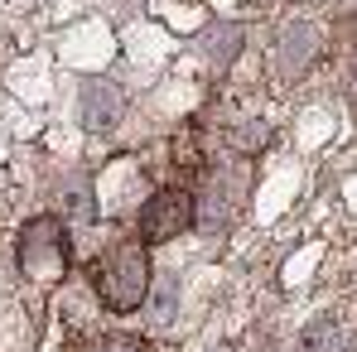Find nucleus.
Instances as JSON below:
<instances>
[{"label":"nucleus","mask_w":357,"mask_h":352,"mask_svg":"<svg viewBox=\"0 0 357 352\" xmlns=\"http://www.w3.org/2000/svg\"><path fill=\"white\" fill-rule=\"evenodd\" d=\"M92 290L97 299L107 304V309H135L145 290H150V261H145V246H135V241H116L107 256H97V266H92Z\"/></svg>","instance_id":"obj_1"},{"label":"nucleus","mask_w":357,"mask_h":352,"mask_svg":"<svg viewBox=\"0 0 357 352\" xmlns=\"http://www.w3.org/2000/svg\"><path fill=\"white\" fill-rule=\"evenodd\" d=\"M20 270H24L29 280H39V285L59 280L63 270H68V232H63V222L34 217V222L20 232Z\"/></svg>","instance_id":"obj_2"},{"label":"nucleus","mask_w":357,"mask_h":352,"mask_svg":"<svg viewBox=\"0 0 357 352\" xmlns=\"http://www.w3.org/2000/svg\"><path fill=\"white\" fill-rule=\"evenodd\" d=\"M188 222H193V198L183 188H160L140 208V236L145 241H174L178 232H188Z\"/></svg>","instance_id":"obj_3"},{"label":"nucleus","mask_w":357,"mask_h":352,"mask_svg":"<svg viewBox=\"0 0 357 352\" xmlns=\"http://www.w3.org/2000/svg\"><path fill=\"white\" fill-rule=\"evenodd\" d=\"M82 116H87L92 130H107V125L121 116V92L112 82H87V87H82Z\"/></svg>","instance_id":"obj_4"},{"label":"nucleus","mask_w":357,"mask_h":352,"mask_svg":"<svg viewBox=\"0 0 357 352\" xmlns=\"http://www.w3.org/2000/svg\"><path fill=\"white\" fill-rule=\"evenodd\" d=\"M59 217H68V222H92V217H97V198L87 193V183H68V188H63Z\"/></svg>","instance_id":"obj_5"},{"label":"nucleus","mask_w":357,"mask_h":352,"mask_svg":"<svg viewBox=\"0 0 357 352\" xmlns=\"http://www.w3.org/2000/svg\"><path fill=\"white\" fill-rule=\"evenodd\" d=\"M97 352H145V348H140L135 338H112V343H102Z\"/></svg>","instance_id":"obj_6"}]
</instances>
